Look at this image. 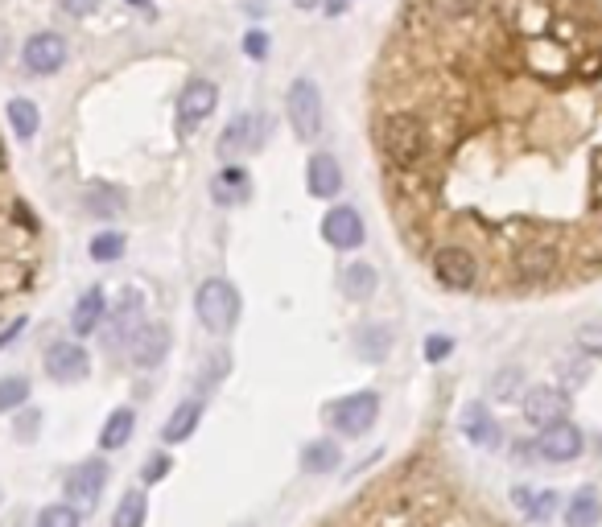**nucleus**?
Masks as SVG:
<instances>
[{"mask_svg": "<svg viewBox=\"0 0 602 527\" xmlns=\"http://www.w3.org/2000/svg\"><path fill=\"white\" fill-rule=\"evenodd\" d=\"M194 313H198V322H203L211 334H231L240 322V293L231 280L223 276H211L198 285L194 293Z\"/></svg>", "mask_w": 602, "mask_h": 527, "instance_id": "nucleus-1", "label": "nucleus"}, {"mask_svg": "<svg viewBox=\"0 0 602 527\" xmlns=\"http://www.w3.org/2000/svg\"><path fill=\"white\" fill-rule=\"evenodd\" d=\"M380 145L396 165H413L425 153V124L409 112H396L380 124Z\"/></svg>", "mask_w": 602, "mask_h": 527, "instance_id": "nucleus-2", "label": "nucleus"}, {"mask_svg": "<svg viewBox=\"0 0 602 527\" xmlns=\"http://www.w3.org/2000/svg\"><path fill=\"white\" fill-rule=\"evenodd\" d=\"M285 112H289V124L301 140H314L322 132V91L314 79H293L289 91H285Z\"/></svg>", "mask_w": 602, "mask_h": 527, "instance_id": "nucleus-3", "label": "nucleus"}, {"mask_svg": "<svg viewBox=\"0 0 602 527\" xmlns=\"http://www.w3.org/2000/svg\"><path fill=\"white\" fill-rule=\"evenodd\" d=\"M376 416H380V392H372V388H363L355 396H343L339 404L326 408V420L343 437H363L367 429L376 425Z\"/></svg>", "mask_w": 602, "mask_h": 527, "instance_id": "nucleus-4", "label": "nucleus"}, {"mask_svg": "<svg viewBox=\"0 0 602 527\" xmlns=\"http://www.w3.org/2000/svg\"><path fill=\"white\" fill-rule=\"evenodd\" d=\"M66 58H71V50H66V38H62V33H50V29L33 33V38L21 46V66L29 70V75H38V79L58 75V70L66 66Z\"/></svg>", "mask_w": 602, "mask_h": 527, "instance_id": "nucleus-5", "label": "nucleus"}, {"mask_svg": "<svg viewBox=\"0 0 602 527\" xmlns=\"http://www.w3.org/2000/svg\"><path fill=\"white\" fill-rule=\"evenodd\" d=\"M215 108H219V87L211 79H190L178 95V132L190 136L203 120H211Z\"/></svg>", "mask_w": 602, "mask_h": 527, "instance_id": "nucleus-6", "label": "nucleus"}, {"mask_svg": "<svg viewBox=\"0 0 602 527\" xmlns=\"http://www.w3.org/2000/svg\"><path fill=\"white\" fill-rule=\"evenodd\" d=\"M108 478H112L108 462H99V458L79 462L71 474H66V499H71L79 511H91V507L99 503V495H104Z\"/></svg>", "mask_w": 602, "mask_h": 527, "instance_id": "nucleus-7", "label": "nucleus"}, {"mask_svg": "<svg viewBox=\"0 0 602 527\" xmlns=\"http://www.w3.org/2000/svg\"><path fill=\"white\" fill-rule=\"evenodd\" d=\"M264 120L260 116H231L227 120V128H223V136H219V157H223V165H236V161H244L252 149H260L264 145Z\"/></svg>", "mask_w": 602, "mask_h": 527, "instance_id": "nucleus-8", "label": "nucleus"}, {"mask_svg": "<svg viewBox=\"0 0 602 527\" xmlns=\"http://www.w3.org/2000/svg\"><path fill=\"white\" fill-rule=\"evenodd\" d=\"M104 322H108V330H104L108 350L128 346V342H132V334H137V330L145 326V297H141L137 289H128V293L112 305V318H104Z\"/></svg>", "mask_w": 602, "mask_h": 527, "instance_id": "nucleus-9", "label": "nucleus"}, {"mask_svg": "<svg viewBox=\"0 0 602 527\" xmlns=\"http://www.w3.org/2000/svg\"><path fill=\"white\" fill-rule=\"evenodd\" d=\"M582 449H586V437H582V429L574 425L570 416L545 425L541 437H537V453H541L545 462H574Z\"/></svg>", "mask_w": 602, "mask_h": 527, "instance_id": "nucleus-10", "label": "nucleus"}, {"mask_svg": "<svg viewBox=\"0 0 602 527\" xmlns=\"http://www.w3.org/2000/svg\"><path fill=\"white\" fill-rule=\"evenodd\" d=\"M42 363H46V375L54 383H83L91 375V355L79 342H50Z\"/></svg>", "mask_w": 602, "mask_h": 527, "instance_id": "nucleus-11", "label": "nucleus"}, {"mask_svg": "<svg viewBox=\"0 0 602 527\" xmlns=\"http://www.w3.org/2000/svg\"><path fill=\"white\" fill-rule=\"evenodd\" d=\"M322 239L330 243V248H339V252H355L363 248V219H359V210L355 206H330L326 210V219H322Z\"/></svg>", "mask_w": 602, "mask_h": 527, "instance_id": "nucleus-12", "label": "nucleus"}, {"mask_svg": "<svg viewBox=\"0 0 602 527\" xmlns=\"http://www.w3.org/2000/svg\"><path fill=\"white\" fill-rule=\"evenodd\" d=\"M128 350H132V363H137L141 371L161 367L165 355H170V326H165V322H145L137 334H132Z\"/></svg>", "mask_w": 602, "mask_h": 527, "instance_id": "nucleus-13", "label": "nucleus"}, {"mask_svg": "<svg viewBox=\"0 0 602 527\" xmlns=\"http://www.w3.org/2000/svg\"><path fill=\"white\" fill-rule=\"evenodd\" d=\"M520 412H524L528 425L545 429V425H553V420L570 416V396H561L557 388H528L524 400H520Z\"/></svg>", "mask_w": 602, "mask_h": 527, "instance_id": "nucleus-14", "label": "nucleus"}, {"mask_svg": "<svg viewBox=\"0 0 602 527\" xmlns=\"http://www.w3.org/2000/svg\"><path fill=\"white\" fill-rule=\"evenodd\" d=\"M433 276H438L446 289H471L479 276V260L466 248H442L433 256Z\"/></svg>", "mask_w": 602, "mask_h": 527, "instance_id": "nucleus-15", "label": "nucleus"}, {"mask_svg": "<svg viewBox=\"0 0 602 527\" xmlns=\"http://www.w3.org/2000/svg\"><path fill=\"white\" fill-rule=\"evenodd\" d=\"M306 190H310V198H322V202L339 198L343 194V165L330 153H314L306 165Z\"/></svg>", "mask_w": 602, "mask_h": 527, "instance_id": "nucleus-16", "label": "nucleus"}, {"mask_svg": "<svg viewBox=\"0 0 602 527\" xmlns=\"http://www.w3.org/2000/svg\"><path fill=\"white\" fill-rule=\"evenodd\" d=\"M104 318H108V297H104V289H87V293L75 301V309H71V330H75V338H91L95 330H104Z\"/></svg>", "mask_w": 602, "mask_h": 527, "instance_id": "nucleus-17", "label": "nucleus"}, {"mask_svg": "<svg viewBox=\"0 0 602 527\" xmlns=\"http://www.w3.org/2000/svg\"><path fill=\"white\" fill-rule=\"evenodd\" d=\"M211 194L219 206H236V202H248L252 194V178L244 165H223L215 178H211Z\"/></svg>", "mask_w": 602, "mask_h": 527, "instance_id": "nucleus-18", "label": "nucleus"}, {"mask_svg": "<svg viewBox=\"0 0 602 527\" xmlns=\"http://www.w3.org/2000/svg\"><path fill=\"white\" fill-rule=\"evenodd\" d=\"M516 272L528 280V285H537V280H549L557 272V252L549 243H528V248L516 256Z\"/></svg>", "mask_w": 602, "mask_h": 527, "instance_id": "nucleus-19", "label": "nucleus"}, {"mask_svg": "<svg viewBox=\"0 0 602 527\" xmlns=\"http://www.w3.org/2000/svg\"><path fill=\"white\" fill-rule=\"evenodd\" d=\"M198 420H203V404H198V400H182V404L170 412V420H165L161 441H165V445H182V441H190L194 429H198Z\"/></svg>", "mask_w": 602, "mask_h": 527, "instance_id": "nucleus-20", "label": "nucleus"}, {"mask_svg": "<svg viewBox=\"0 0 602 527\" xmlns=\"http://www.w3.org/2000/svg\"><path fill=\"white\" fill-rule=\"evenodd\" d=\"M565 523L570 527H598L602 523V495L594 486H582L570 495V503H565Z\"/></svg>", "mask_w": 602, "mask_h": 527, "instance_id": "nucleus-21", "label": "nucleus"}, {"mask_svg": "<svg viewBox=\"0 0 602 527\" xmlns=\"http://www.w3.org/2000/svg\"><path fill=\"white\" fill-rule=\"evenodd\" d=\"M132 429H137V412H132V408H116L104 420V429H99V449H104V453L124 449L132 441Z\"/></svg>", "mask_w": 602, "mask_h": 527, "instance_id": "nucleus-22", "label": "nucleus"}, {"mask_svg": "<svg viewBox=\"0 0 602 527\" xmlns=\"http://www.w3.org/2000/svg\"><path fill=\"white\" fill-rule=\"evenodd\" d=\"M339 285H343V297H351V301H367L376 293V285H380V276H376V268L372 264H363V260H355V264H347L343 268V276H339Z\"/></svg>", "mask_w": 602, "mask_h": 527, "instance_id": "nucleus-23", "label": "nucleus"}, {"mask_svg": "<svg viewBox=\"0 0 602 527\" xmlns=\"http://www.w3.org/2000/svg\"><path fill=\"white\" fill-rule=\"evenodd\" d=\"M343 462V449L334 441H310L306 449H301V470L306 474H334Z\"/></svg>", "mask_w": 602, "mask_h": 527, "instance_id": "nucleus-24", "label": "nucleus"}, {"mask_svg": "<svg viewBox=\"0 0 602 527\" xmlns=\"http://www.w3.org/2000/svg\"><path fill=\"white\" fill-rule=\"evenodd\" d=\"M499 425H495V420H491V412L483 408V404H466L462 408V437L466 441H475V445H495V433Z\"/></svg>", "mask_w": 602, "mask_h": 527, "instance_id": "nucleus-25", "label": "nucleus"}, {"mask_svg": "<svg viewBox=\"0 0 602 527\" xmlns=\"http://www.w3.org/2000/svg\"><path fill=\"white\" fill-rule=\"evenodd\" d=\"M9 124H13V132L21 136V140H33L38 136V128H42V112H38V103L33 99H9Z\"/></svg>", "mask_w": 602, "mask_h": 527, "instance_id": "nucleus-26", "label": "nucleus"}, {"mask_svg": "<svg viewBox=\"0 0 602 527\" xmlns=\"http://www.w3.org/2000/svg\"><path fill=\"white\" fill-rule=\"evenodd\" d=\"M145 519H149V495L145 490H128L112 515V527H145Z\"/></svg>", "mask_w": 602, "mask_h": 527, "instance_id": "nucleus-27", "label": "nucleus"}, {"mask_svg": "<svg viewBox=\"0 0 602 527\" xmlns=\"http://www.w3.org/2000/svg\"><path fill=\"white\" fill-rule=\"evenodd\" d=\"M83 206H87V215L112 219V215H120V210H124V194L112 190V186H91L87 198H83Z\"/></svg>", "mask_w": 602, "mask_h": 527, "instance_id": "nucleus-28", "label": "nucleus"}, {"mask_svg": "<svg viewBox=\"0 0 602 527\" xmlns=\"http://www.w3.org/2000/svg\"><path fill=\"white\" fill-rule=\"evenodd\" d=\"M516 507H524V515L528 519H549L553 511H557V495H553V490H516Z\"/></svg>", "mask_w": 602, "mask_h": 527, "instance_id": "nucleus-29", "label": "nucleus"}, {"mask_svg": "<svg viewBox=\"0 0 602 527\" xmlns=\"http://www.w3.org/2000/svg\"><path fill=\"white\" fill-rule=\"evenodd\" d=\"M91 260L95 264H116L120 256H124V235L120 231H99L95 239H91Z\"/></svg>", "mask_w": 602, "mask_h": 527, "instance_id": "nucleus-30", "label": "nucleus"}, {"mask_svg": "<svg viewBox=\"0 0 602 527\" xmlns=\"http://www.w3.org/2000/svg\"><path fill=\"white\" fill-rule=\"evenodd\" d=\"M29 404V379L25 375H5L0 379V412H17Z\"/></svg>", "mask_w": 602, "mask_h": 527, "instance_id": "nucleus-31", "label": "nucleus"}, {"mask_svg": "<svg viewBox=\"0 0 602 527\" xmlns=\"http://www.w3.org/2000/svg\"><path fill=\"white\" fill-rule=\"evenodd\" d=\"M388 346H392L388 330H380V326H367V330H359V355H363L367 363L384 359V355H388Z\"/></svg>", "mask_w": 602, "mask_h": 527, "instance_id": "nucleus-32", "label": "nucleus"}, {"mask_svg": "<svg viewBox=\"0 0 602 527\" xmlns=\"http://www.w3.org/2000/svg\"><path fill=\"white\" fill-rule=\"evenodd\" d=\"M38 527H79V507L75 503H50L38 511Z\"/></svg>", "mask_w": 602, "mask_h": 527, "instance_id": "nucleus-33", "label": "nucleus"}, {"mask_svg": "<svg viewBox=\"0 0 602 527\" xmlns=\"http://www.w3.org/2000/svg\"><path fill=\"white\" fill-rule=\"evenodd\" d=\"M450 350H454V338H446V334H429V338H425V363H442Z\"/></svg>", "mask_w": 602, "mask_h": 527, "instance_id": "nucleus-34", "label": "nucleus"}, {"mask_svg": "<svg viewBox=\"0 0 602 527\" xmlns=\"http://www.w3.org/2000/svg\"><path fill=\"white\" fill-rule=\"evenodd\" d=\"M170 453H153V458L145 462V470H141V478H145V486H153V482H161L165 474H170Z\"/></svg>", "mask_w": 602, "mask_h": 527, "instance_id": "nucleus-35", "label": "nucleus"}, {"mask_svg": "<svg viewBox=\"0 0 602 527\" xmlns=\"http://www.w3.org/2000/svg\"><path fill=\"white\" fill-rule=\"evenodd\" d=\"M38 425H42V412L38 408H29V412H21L17 416V441H33V437H38Z\"/></svg>", "mask_w": 602, "mask_h": 527, "instance_id": "nucleus-36", "label": "nucleus"}, {"mask_svg": "<svg viewBox=\"0 0 602 527\" xmlns=\"http://www.w3.org/2000/svg\"><path fill=\"white\" fill-rule=\"evenodd\" d=\"M244 54L248 58H264V54H269V33H264V29L244 33Z\"/></svg>", "mask_w": 602, "mask_h": 527, "instance_id": "nucleus-37", "label": "nucleus"}, {"mask_svg": "<svg viewBox=\"0 0 602 527\" xmlns=\"http://www.w3.org/2000/svg\"><path fill=\"white\" fill-rule=\"evenodd\" d=\"M578 346L586 355H602V326H582L578 330Z\"/></svg>", "mask_w": 602, "mask_h": 527, "instance_id": "nucleus-38", "label": "nucleus"}, {"mask_svg": "<svg viewBox=\"0 0 602 527\" xmlns=\"http://www.w3.org/2000/svg\"><path fill=\"white\" fill-rule=\"evenodd\" d=\"M58 9H62L66 17H79V21H83V17H91V13L99 9V0H58Z\"/></svg>", "mask_w": 602, "mask_h": 527, "instance_id": "nucleus-39", "label": "nucleus"}, {"mask_svg": "<svg viewBox=\"0 0 602 527\" xmlns=\"http://www.w3.org/2000/svg\"><path fill=\"white\" fill-rule=\"evenodd\" d=\"M438 5V13H446V17H462V13H471L479 0H433Z\"/></svg>", "mask_w": 602, "mask_h": 527, "instance_id": "nucleus-40", "label": "nucleus"}, {"mask_svg": "<svg viewBox=\"0 0 602 527\" xmlns=\"http://www.w3.org/2000/svg\"><path fill=\"white\" fill-rule=\"evenodd\" d=\"M25 326H29V318H17V322H13V326H9V330H5V334H0V350H5V346H9V342H17V338H21V330H25Z\"/></svg>", "mask_w": 602, "mask_h": 527, "instance_id": "nucleus-41", "label": "nucleus"}, {"mask_svg": "<svg viewBox=\"0 0 602 527\" xmlns=\"http://www.w3.org/2000/svg\"><path fill=\"white\" fill-rule=\"evenodd\" d=\"M343 9H347V0H330V5H326L330 17H334V13H343Z\"/></svg>", "mask_w": 602, "mask_h": 527, "instance_id": "nucleus-42", "label": "nucleus"}, {"mask_svg": "<svg viewBox=\"0 0 602 527\" xmlns=\"http://www.w3.org/2000/svg\"><path fill=\"white\" fill-rule=\"evenodd\" d=\"M297 9H318V0H293Z\"/></svg>", "mask_w": 602, "mask_h": 527, "instance_id": "nucleus-43", "label": "nucleus"}, {"mask_svg": "<svg viewBox=\"0 0 602 527\" xmlns=\"http://www.w3.org/2000/svg\"><path fill=\"white\" fill-rule=\"evenodd\" d=\"M128 5H132V9H145V13H149V0H128Z\"/></svg>", "mask_w": 602, "mask_h": 527, "instance_id": "nucleus-44", "label": "nucleus"}, {"mask_svg": "<svg viewBox=\"0 0 602 527\" xmlns=\"http://www.w3.org/2000/svg\"><path fill=\"white\" fill-rule=\"evenodd\" d=\"M0 169H5V145H0Z\"/></svg>", "mask_w": 602, "mask_h": 527, "instance_id": "nucleus-45", "label": "nucleus"}]
</instances>
